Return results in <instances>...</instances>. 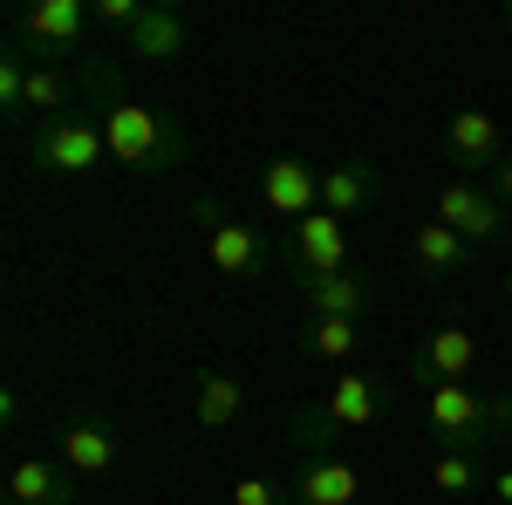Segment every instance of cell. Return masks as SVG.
I'll return each mask as SVG.
<instances>
[{
	"label": "cell",
	"instance_id": "14",
	"mask_svg": "<svg viewBox=\"0 0 512 505\" xmlns=\"http://www.w3.org/2000/svg\"><path fill=\"white\" fill-rule=\"evenodd\" d=\"M376 198H383V178H376L369 157H342V164L321 171V212H335V219H355Z\"/></svg>",
	"mask_w": 512,
	"mask_h": 505
},
{
	"label": "cell",
	"instance_id": "1",
	"mask_svg": "<svg viewBox=\"0 0 512 505\" xmlns=\"http://www.w3.org/2000/svg\"><path fill=\"white\" fill-rule=\"evenodd\" d=\"M103 96V110H96V123H103V144H110V164H123V171H137V178H158V171H178L185 164V130L164 117V110H151V103H137V96H123L117 76L96 89Z\"/></svg>",
	"mask_w": 512,
	"mask_h": 505
},
{
	"label": "cell",
	"instance_id": "22",
	"mask_svg": "<svg viewBox=\"0 0 512 505\" xmlns=\"http://www.w3.org/2000/svg\"><path fill=\"white\" fill-rule=\"evenodd\" d=\"M0 110H7V117L28 110V62H21V55H0Z\"/></svg>",
	"mask_w": 512,
	"mask_h": 505
},
{
	"label": "cell",
	"instance_id": "19",
	"mask_svg": "<svg viewBox=\"0 0 512 505\" xmlns=\"http://www.w3.org/2000/svg\"><path fill=\"white\" fill-rule=\"evenodd\" d=\"M192 417L205 430H233L246 417V389L226 376V369H198V396H192Z\"/></svg>",
	"mask_w": 512,
	"mask_h": 505
},
{
	"label": "cell",
	"instance_id": "3",
	"mask_svg": "<svg viewBox=\"0 0 512 505\" xmlns=\"http://www.w3.org/2000/svg\"><path fill=\"white\" fill-rule=\"evenodd\" d=\"M192 219H198V239H205L212 273H226V280H253V273L274 260L267 233H260L253 219H233L226 198H192Z\"/></svg>",
	"mask_w": 512,
	"mask_h": 505
},
{
	"label": "cell",
	"instance_id": "13",
	"mask_svg": "<svg viewBox=\"0 0 512 505\" xmlns=\"http://www.w3.org/2000/svg\"><path fill=\"white\" fill-rule=\"evenodd\" d=\"M7 505H76V471L62 458H21L7 471Z\"/></svg>",
	"mask_w": 512,
	"mask_h": 505
},
{
	"label": "cell",
	"instance_id": "25",
	"mask_svg": "<svg viewBox=\"0 0 512 505\" xmlns=\"http://www.w3.org/2000/svg\"><path fill=\"white\" fill-rule=\"evenodd\" d=\"M485 178H492V192H499V205H512V157H499V164H492Z\"/></svg>",
	"mask_w": 512,
	"mask_h": 505
},
{
	"label": "cell",
	"instance_id": "21",
	"mask_svg": "<svg viewBox=\"0 0 512 505\" xmlns=\"http://www.w3.org/2000/svg\"><path fill=\"white\" fill-rule=\"evenodd\" d=\"M431 492H444V499H472L478 492V451H437L431 458Z\"/></svg>",
	"mask_w": 512,
	"mask_h": 505
},
{
	"label": "cell",
	"instance_id": "18",
	"mask_svg": "<svg viewBox=\"0 0 512 505\" xmlns=\"http://www.w3.org/2000/svg\"><path fill=\"white\" fill-rule=\"evenodd\" d=\"M444 144H451V151L465 157V164H478V171H492V164H499V117H492V110H458V117L444 123Z\"/></svg>",
	"mask_w": 512,
	"mask_h": 505
},
{
	"label": "cell",
	"instance_id": "6",
	"mask_svg": "<svg viewBox=\"0 0 512 505\" xmlns=\"http://www.w3.org/2000/svg\"><path fill=\"white\" fill-rule=\"evenodd\" d=\"M437 219H444L458 239H472V246H499V239L512 233L499 192H485L478 178H451V185L437 192Z\"/></svg>",
	"mask_w": 512,
	"mask_h": 505
},
{
	"label": "cell",
	"instance_id": "16",
	"mask_svg": "<svg viewBox=\"0 0 512 505\" xmlns=\"http://www.w3.org/2000/svg\"><path fill=\"white\" fill-rule=\"evenodd\" d=\"M410 253H417V267L437 273V280H458V273L478 260V246H472V239H458L444 219H424V226L410 233Z\"/></svg>",
	"mask_w": 512,
	"mask_h": 505
},
{
	"label": "cell",
	"instance_id": "12",
	"mask_svg": "<svg viewBox=\"0 0 512 505\" xmlns=\"http://www.w3.org/2000/svg\"><path fill=\"white\" fill-rule=\"evenodd\" d=\"M89 0H35L21 7V41H41V48H89Z\"/></svg>",
	"mask_w": 512,
	"mask_h": 505
},
{
	"label": "cell",
	"instance_id": "27",
	"mask_svg": "<svg viewBox=\"0 0 512 505\" xmlns=\"http://www.w3.org/2000/svg\"><path fill=\"white\" fill-rule=\"evenodd\" d=\"M506 294H512V273H506Z\"/></svg>",
	"mask_w": 512,
	"mask_h": 505
},
{
	"label": "cell",
	"instance_id": "10",
	"mask_svg": "<svg viewBox=\"0 0 512 505\" xmlns=\"http://www.w3.org/2000/svg\"><path fill=\"white\" fill-rule=\"evenodd\" d=\"M355 499H362V471L342 451H301L294 505H355Z\"/></svg>",
	"mask_w": 512,
	"mask_h": 505
},
{
	"label": "cell",
	"instance_id": "20",
	"mask_svg": "<svg viewBox=\"0 0 512 505\" xmlns=\"http://www.w3.org/2000/svg\"><path fill=\"white\" fill-rule=\"evenodd\" d=\"M355 342H362V321H335V314H308V328H301V355H315V362H349Z\"/></svg>",
	"mask_w": 512,
	"mask_h": 505
},
{
	"label": "cell",
	"instance_id": "23",
	"mask_svg": "<svg viewBox=\"0 0 512 505\" xmlns=\"http://www.w3.org/2000/svg\"><path fill=\"white\" fill-rule=\"evenodd\" d=\"M226 505H294V485H274V478H239Z\"/></svg>",
	"mask_w": 512,
	"mask_h": 505
},
{
	"label": "cell",
	"instance_id": "26",
	"mask_svg": "<svg viewBox=\"0 0 512 505\" xmlns=\"http://www.w3.org/2000/svg\"><path fill=\"white\" fill-rule=\"evenodd\" d=\"M485 492H492V499H499V505H512V471H499V478H492Z\"/></svg>",
	"mask_w": 512,
	"mask_h": 505
},
{
	"label": "cell",
	"instance_id": "4",
	"mask_svg": "<svg viewBox=\"0 0 512 505\" xmlns=\"http://www.w3.org/2000/svg\"><path fill=\"white\" fill-rule=\"evenodd\" d=\"M35 164L48 178H82L96 164H110V144H103V123L89 110H62V117H41L35 130Z\"/></svg>",
	"mask_w": 512,
	"mask_h": 505
},
{
	"label": "cell",
	"instance_id": "24",
	"mask_svg": "<svg viewBox=\"0 0 512 505\" xmlns=\"http://www.w3.org/2000/svg\"><path fill=\"white\" fill-rule=\"evenodd\" d=\"M144 7H151V0H96V21H103V28H123V35H130V28L144 21Z\"/></svg>",
	"mask_w": 512,
	"mask_h": 505
},
{
	"label": "cell",
	"instance_id": "7",
	"mask_svg": "<svg viewBox=\"0 0 512 505\" xmlns=\"http://www.w3.org/2000/svg\"><path fill=\"white\" fill-rule=\"evenodd\" d=\"M478 362H485V349H478L472 328H458V321H444V328H431L424 342H417V355H410V376L417 383H472Z\"/></svg>",
	"mask_w": 512,
	"mask_h": 505
},
{
	"label": "cell",
	"instance_id": "5",
	"mask_svg": "<svg viewBox=\"0 0 512 505\" xmlns=\"http://www.w3.org/2000/svg\"><path fill=\"white\" fill-rule=\"evenodd\" d=\"M383 410H390L383 376H369V369H335V383L321 389V410H308V417H315L328 437H342V430H369Z\"/></svg>",
	"mask_w": 512,
	"mask_h": 505
},
{
	"label": "cell",
	"instance_id": "8",
	"mask_svg": "<svg viewBox=\"0 0 512 505\" xmlns=\"http://www.w3.org/2000/svg\"><path fill=\"white\" fill-rule=\"evenodd\" d=\"M287 267L294 273H349V219L308 212L287 226Z\"/></svg>",
	"mask_w": 512,
	"mask_h": 505
},
{
	"label": "cell",
	"instance_id": "2",
	"mask_svg": "<svg viewBox=\"0 0 512 505\" xmlns=\"http://www.w3.org/2000/svg\"><path fill=\"white\" fill-rule=\"evenodd\" d=\"M512 424V396H478L472 383H437L424 396V430L437 437V451H485L492 430Z\"/></svg>",
	"mask_w": 512,
	"mask_h": 505
},
{
	"label": "cell",
	"instance_id": "11",
	"mask_svg": "<svg viewBox=\"0 0 512 505\" xmlns=\"http://www.w3.org/2000/svg\"><path fill=\"white\" fill-rule=\"evenodd\" d=\"M55 458L76 471V478H103V471H117L123 444H117V430L103 424V417H76V424L55 430Z\"/></svg>",
	"mask_w": 512,
	"mask_h": 505
},
{
	"label": "cell",
	"instance_id": "17",
	"mask_svg": "<svg viewBox=\"0 0 512 505\" xmlns=\"http://www.w3.org/2000/svg\"><path fill=\"white\" fill-rule=\"evenodd\" d=\"M130 55H137V62H178V55H185V14L164 7V0H151L144 21L130 28Z\"/></svg>",
	"mask_w": 512,
	"mask_h": 505
},
{
	"label": "cell",
	"instance_id": "9",
	"mask_svg": "<svg viewBox=\"0 0 512 505\" xmlns=\"http://www.w3.org/2000/svg\"><path fill=\"white\" fill-rule=\"evenodd\" d=\"M260 205L274 212V219H308V212H321V171L308 164V157H267L260 164Z\"/></svg>",
	"mask_w": 512,
	"mask_h": 505
},
{
	"label": "cell",
	"instance_id": "15",
	"mask_svg": "<svg viewBox=\"0 0 512 505\" xmlns=\"http://www.w3.org/2000/svg\"><path fill=\"white\" fill-rule=\"evenodd\" d=\"M308 314H335V321H362L369 314V280L362 273H294Z\"/></svg>",
	"mask_w": 512,
	"mask_h": 505
}]
</instances>
